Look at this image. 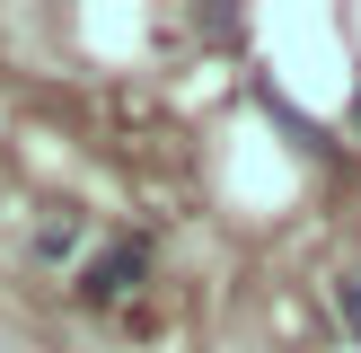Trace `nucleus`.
Here are the masks:
<instances>
[{
  "label": "nucleus",
  "instance_id": "f257e3e1",
  "mask_svg": "<svg viewBox=\"0 0 361 353\" xmlns=\"http://www.w3.org/2000/svg\"><path fill=\"white\" fill-rule=\"evenodd\" d=\"M141 274H150V239H115L106 256H88V265H80V292H88V300H123Z\"/></svg>",
  "mask_w": 361,
  "mask_h": 353
},
{
  "label": "nucleus",
  "instance_id": "f03ea898",
  "mask_svg": "<svg viewBox=\"0 0 361 353\" xmlns=\"http://www.w3.org/2000/svg\"><path fill=\"white\" fill-rule=\"evenodd\" d=\"M335 309H344V327H353V345H361V274L335 282Z\"/></svg>",
  "mask_w": 361,
  "mask_h": 353
}]
</instances>
